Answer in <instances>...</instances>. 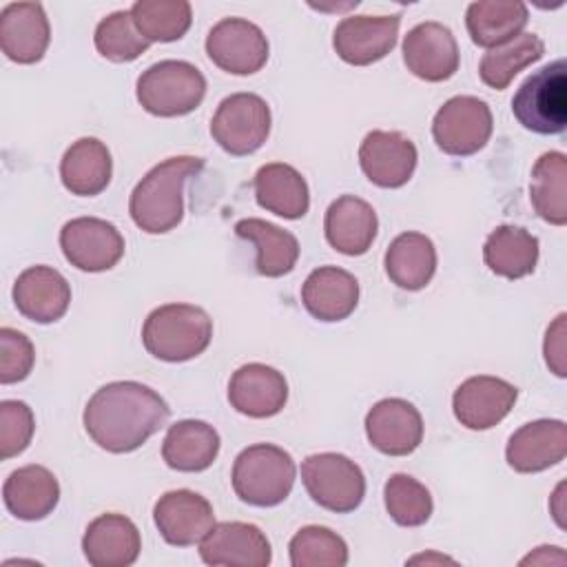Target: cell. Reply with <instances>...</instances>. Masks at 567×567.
<instances>
[{"instance_id":"6da1fadb","label":"cell","mask_w":567,"mask_h":567,"mask_svg":"<svg viewBox=\"0 0 567 567\" xmlns=\"http://www.w3.org/2000/svg\"><path fill=\"white\" fill-rule=\"evenodd\" d=\"M168 416V403L153 388L140 381H111L93 392L82 421L97 447L126 454L159 432Z\"/></svg>"},{"instance_id":"7a4b0ae2","label":"cell","mask_w":567,"mask_h":567,"mask_svg":"<svg viewBox=\"0 0 567 567\" xmlns=\"http://www.w3.org/2000/svg\"><path fill=\"white\" fill-rule=\"evenodd\" d=\"M202 168L204 159L195 155H175L155 164L131 193L128 213L133 224L148 235L177 228L184 217V186Z\"/></svg>"},{"instance_id":"3957f363","label":"cell","mask_w":567,"mask_h":567,"mask_svg":"<svg viewBox=\"0 0 567 567\" xmlns=\"http://www.w3.org/2000/svg\"><path fill=\"white\" fill-rule=\"evenodd\" d=\"M213 339V319L193 303H164L142 326V343L159 361L182 363L199 357Z\"/></svg>"},{"instance_id":"277c9868","label":"cell","mask_w":567,"mask_h":567,"mask_svg":"<svg viewBox=\"0 0 567 567\" xmlns=\"http://www.w3.org/2000/svg\"><path fill=\"white\" fill-rule=\"evenodd\" d=\"M295 478L297 465L292 456L272 443H255L241 450L230 472L235 494L252 507L284 503L292 492Z\"/></svg>"},{"instance_id":"5b68a950","label":"cell","mask_w":567,"mask_h":567,"mask_svg":"<svg viewBox=\"0 0 567 567\" xmlns=\"http://www.w3.org/2000/svg\"><path fill=\"white\" fill-rule=\"evenodd\" d=\"M142 109L157 117H179L193 113L206 95V78L184 60H162L151 64L135 84Z\"/></svg>"},{"instance_id":"8992f818","label":"cell","mask_w":567,"mask_h":567,"mask_svg":"<svg viewBox=\"0 0 567 567\" xmlns=\"http://www.w3.org/2000/svg\"><path fill=\"white\" fill-rule=\"evenodd\" d=\"M518 124L538 135H558L567 126V66L556 60L532 73L512 97Z\"/></svg>"},{"instance_id":"52a82bcc","label":"cell","mask_w":567,"mask_h":567,"mask_svg":"<svg viewBox=\"0 0 567 567\" xmlns=\"http://www.w3.org/2000/svg\"><path fill=\"white\" fill-rule=\"evenodd\" d=\"M301 481L308 496L334 514L354 512L365 496L361 467L339 452L310 454L301 463Z\"/></svg>"},{"instance_id":"ba28073f","label":"cell","mask_w":567,"mask_h":567,"mask_svg":"<svg viewBox=\"0 0 567 567\" xmlns=\"http://www.w3.org/2000/svg\"><path fill=\"white\" fill-rule=\"evenodd\" d=\"M210 135L228 155H250L270 135V106L257 93H233L219 102Z\"/></svg>"},{"instance_id":"9c48e42d","label":"cell","mask_w":567,"mask_h":567,"mask_svg":"<svg viewBox=\"0 0 567 567\" xmlns=\"http://www.w3.org/2000/svg\"><path fill=\"white\" fill-rule=\"evenodd\" d=\"M494 120L485 100L474 95L450 97L432 120L436 146L454 157L478 153L492 135Z\"/></svg>"},{"instance_id":"30bf717a","label":"cell","mask_w":567,"mask_h":567,"mask_svg":"<svg viewBox=\"0 0 567 567\" xmlns=\"http://www.w3.org/2000/svg\"><path fill=\"white\" fill-rule=\"evenodd\" d=\"M264 31L244 18H224L206 35V55L230 75H252L268 62Z\"/></svg>"},{"instance_id":"8fae6325","label":"cell","mask_w":567,"mask_h":567,"mask_svg":"<svg viewBox=\"0 0 567 567\" xmlns=\"http://www.w3.org/2000/svg\"><path fill=\"white\" fill-rule=\"evenodd\" d=\"M60 248L78 270L104 272L124 257V237L106 219L75 217L62 226Z\"/></svg>"},{"instance_id":"7c38bea8","label":"cell","mask_w":567,"mask_h":567,"mask_svg":"<svg viewBox=\"0 0 567 567\" xmlns=\"http://www.w3.org/2000/svg\"><path fill=\"white\" fill-rule=\"evenodd\" d=\"M518 388L501 377L476 374L465 379L452 396V410L456 421L474 432L498 425L514 408Z\"/></svg>"},{"instance_id":"4fadbf2b","label":"cell","mask_w":567,"mask_h":567,"mask_svg":"<svg viewBox=\"0 0 567 567\" xmlns=\"http://www.w3.org/2000/svg\"><path fill=\"white\" fill-rule=\"evenodd\" d=\"M399 27V16H348L337 24L332 47L343 62L368 66L396 47Z\"/></svg>"},{"instance_id":"5bb4252c","label":"cell","mask_w":567,"mask_h":567,"mask_svg":"<svg viewBox=\"0 0 567 567\" xmlns=\"http://www.w3.org/2000/svg\"><path fill=\"white\" fill-rule=\"evenodd\" d=\"M403 62L412 75L425 82L450 80L461 64L454 33L434 20L412 27L403 40Z\"/></svg>"},{"instance_id":"9a60e30c","label":"cell","mask_w":567,"mask_h":567,"mask_svg":"<svg viewBox=\"0 0 567 567\" xmlns=\"http://www.w3.org/2000/svg\"><path fill=\"white\" fill-rule=\"evenodd\" d=\"M153 520L168 545L190 547L213 529L215 512L206 496L193 489H171L157 498Z\"/></svg>"},{"instance_id":"2e32d148","label":"cell","mask_w":567,"mask_h":567,"mask_svg":"<svg viewBox=\"0 0 567 567\" xmlns=\"http://www.w3.org/2000/svg\"><path fill=\"white\" fill-rule=\"evenodd\" d=\"M199 556L206 565L226 567H268L272 560L270 540L266 534L241 520L215 523L199 540Z\"/></svg>"},{"instance_id":"e0dca14e","label":"cell","mask_w":567,"mask_h":567,"mask_svg":"<svg viewBox=\"0 0 567 567\" xmlns=\"http://www.w3.org/2000/svg\"><path fill=\"white\" fill-rule=\"evenodd\" d=\"M363 425L370 445L388 456H408L423 441L421 412L399 396L377 401L368 410Z\"/></svg>"},{"instance_id":"ac0fdd59","label":"cell","mask_w":567,"mask_h":567,"mask_svg":"<svg viewBox=\"0 0 567 567\" xmlns=\"http://www.w3.org/2000/svg\"><path fill=\"white\" fill-rule=\"evenodd\" d=\"M416 146L399 131H370L359 146L363 175L379 188H401L414 175Z\"/></svg>"},{"instance_id":"d6986e66","label":"cell","mask_w":567,"mask_h":567,"mask_svg":"<svg viewBox=\"0 0 567 567\" xmlns=\"http://www.w3.org/2000/svg\"><path fill=\"white\" fill-rule=\"evenodd\" d=\"M567 454V425L558 419H538L520 425L507 441L505 458L514 472L536 474L558 465Z\"/></svg>"},{"instance_id":"ffe728a7","label":"cell","mask_w":567,"mask_h":567,"mask_svg":"<svg viewBox=\"0 0 567 567\" xmlns=\"http://www.w3.org/2000/svg\"><path fill=\"white\" fill-rule=\"evenodd\" d=\"M49 42L51 27L40 2H11L0 11V49L11 62H40Z\"/></svg>"},{"instance_id":"44dd1931","label":"cell","mask_w":567,"mask_h":567,"mask_svg":"<svg viewBox=\"0 0 567 567\" xmlns=\"http://www.w3.org/2000/svg\"><path fill=\"white\" fill-rule=\"evenodd\" d=\"M11 295L18 312L35 323H53L62 319L71 303L69 281L51 266H31L22 270Z\"/></svg>"},{"instance_id":"7402d4cb","label":"cell","mask_w":567,"mask_h":567,"mask_svg":"<svg viewBox=\"0 0 567 567\" xmlns=\"http://www.w3.org/2000/svg\"><path fill=\"white\" fill-rule=\"evenodd\" d=\"M288 401L284 374L266 363H246L228 381V403L244 416L268 419L279 414Z\"/></svg>"},{"instance_id":"603a6c76","label":"cell","mask_w":567,"mask_h":567,"mask_svg":"<svg viewBox=\"0 0 567 567\" xmlns=\"http://www.w3.org/2000/svg\"><path fill=\"white\" fill-rule=\"evenodd\" d=\"M142 536L124 514H100L82 536V551L93 567H128L137 560Z\"/></svg>"},{"instance_id":"cb8c5ba5","label":"cell","mask_w":567,"mask_h":567,"mask_svg":"<svg viewBox=\"0 0 567 567\" xmlns=\"http://www.w3.org/2000/svg\"><path fill=\"white\" fill-rule=\"evenodd\" d=\"M301 303L319 321H343L359 303V281L339 266H319L301 286Z\"/></svg>"},{"instance_id":"d4e9b609","label":"cell","mask_w":567,"mask_h":567,"mask_svg":"<svg viewBox=\"0 0 567 567\" xmlns=\"http://www.w3.org/2000/svg\"><path fill=\"white\" fill-rule=\"evenodd\" d=\"M379 230V219L374 208L357 197L341 195L337 197L323 217V233L328 244L348 257H357L370 250Z\"/></svg>"},{"instance_id":"484cf974","label":"cell","mask_w":567,"mask_h":567,"mask_svg":"<svg viewBox=\"0 0 567 567\" xmlns=\"http://www.w3.org/2000/svg\"><path fill=\"white\" fill-rule=\"evenodd\" d=\"M2 501L16 518L42 520L55 509L60 485L53 472L44 465H24L13 470L4 481Z\"/></svg>"},{"instance_id":"4316f807","label":"cell","mask_w":567,"mask_h":567,"mask_svg":"<svg viewBox=\"0 0 567 567\" xmlns=\"http://www.w3.org/2000/svg\"><path fill=\"white\" fill-rule=\"evenodd\" d=\"M252 188L257 204L284 219H301L310 208L308 184L303 175L290 164H264L255 173Z\"/></svg>"},{"instance_id":"83f0119b","label":"cell","mask_w":567,"mask_h":567,"mask_svg":"<svg viewBox=\"0 0 567 567\" xmlns=\"http://www.w3.org/2000/svg\"><path fill=\"white\" fill-rule=\"evenodd\" d=\"M113 175L111 151L97 137L75 140L62 155L60 179L71 195L93 197L100 195Z\"/></svg>"},{"instance_id":"f1b7e54d","label":"cell","mask_w":567,"mask_h":567,"mask_svg":"<svg viewBox=\"0 0 567 567\" xmlns=\"http://www.w3.org/2000/svg\"><path fill=\"white\" fill-rule=\"evenodd\" d=\"M235 235L255 246V270L259 275L275 279L297 266L299 241L290 230L259 217H246L235 224Z\"/></svg>"},{"instance_id":"f546056e","label":"cell","mask_w":567,"mask_h":567,"mask_svg":"<svg viewBox=\"0 0 567 567\" xmlns=\"http://www.w3.org/2000/svg\"><path fill=\"white\" fill-rule=\"evenodd\" d=\"M219 454V434L213 425L197 419H184L168 427L162 443V458L177 472H204Z\"/></svg>"},{"instance_id":"4dcf8cb0","label":"cell","mask_w":567,"mask_h":567,"mask_svg":"<svg viewBox=\"0 0 567 567\" xmlns=\"http://www.w3.org/2000/svg\"><path fill=\"white\" fill-rule=\"evenodd\" d=\"M383 264L394 286L410 292L421 290L432 281L436 272L434 241L423 233H401L390 241Z\"/></svg>"},{"instance_id":"1f68e13d","label":"cell","mask_w":567,"mask_h":567,"mask_svg":"<svg viewBox=\"0 0 567 567\" xmlns=\"http://www.w3.org/2000/svg\"><path fill=\"white\" fill-rule=\"evenodd\" d=\"M527 20V7L512 0H478L465 11V27L472 42L487 51L520 35Z\"/></svg>"},{"instance_id":"d6a6232c","label":"cell","mask_w":567,"mask_h":567,"mask_svg":"<svg viewBox=\"0 0 567 567\" xmlns=\"http://www.w3.org/2000/svg\"><path fill=\"white\" fill-rule=\"evenodd\" d=\"M483 261L498 277H527L538 264V239L520 226H496L483 244Z\"/></svg>"},{"instance_id":"836d02e7","label":"cell","mask_w":567,"mask_h":567,"mask_svg":"<svg viewBox=\"0 0 567 567\" xmlns=\"http://www.w3.org/2000/svg\"><path fill=\"white\" fill-rule=\"evenodd\" d=\"M529 202L536 215L551 224H567V157L560 151L543 153L529 179Z\"/></svg>"},{"instance_id":"e575fe53","label":"cell","mask_w":567,"mask_h":567,"mask_svg":"<svg viewBox=\"0 0 567 567\" xmlns=\"http://www.w3.org/2000/svg\"><path fill=\"white\" fill-rule=\"evenodd\" d=\"M545 55V42L536 33H520L514 40L489 49L478 64V75L489 89L503 91L529 64Z\"/></svg>"},{"instance_id":"d590c367","label":"cell","mask_w":567,"mask_h":567,"mask_svg":"<svg viewBox=\"0 0 567 567\" xmlns=\"http://www.w3.org/2000/svg\"><path fill=\"white\" fill-rule=\"evenodd\" d=\"M131 16L148 42H175L186 35L193 22V9L186 0H137Z\"/></svg>"},{"instance_id":"8d00e7d4","label":"cell","mask_w":567,"mask_h":567,"mask_svg":"<svg viewBox=\"0 0 567 567\" xmlns=\"http://www.w3.org/2000/svg\"><path fill=\"white\" fill-rule=\"evenodd\" d=\"M292 567H343L348 565L346 540L323 525L301 527L288 543Z\"/></svg>"},{"instance_id":"74e56055","label":"cell","mask_w":567,"mask_h":567,"mask_svg":"<svg viewBox=\"0 0 567 567\" xmlns=\"http://www.w3.org/2000/svg\"><path fill=\"white\" fill-rule=\"evenodd\" d=\"M383 503L390 518L401 527L425 525L434 503L430 489L410 474H392L383 485Z\"/></svg>"},{"instance_id":"f35d334b","label":"cell","mask_w":567,"mask_h":567,"mask_svg":"<svg viewBox=\"0 0 567 567\" xmlns=\"http://www.w3.org/2000/svg\"><path fill=\"white\" fill-rule=\"evenodd\" d=\"M93 42L97 53L111 62H133L151 47L137 31L131 11H113L102 18L95 27Z\"/></svg>"},{"instance_id":"ab89813d","label":"cell","mask_w":567,"mask_h":567,"mask_svg":"<svg viewBox=\"0 0 567 567\" xmlns=\"http://www.w3.org/2000/svg\"><path fill=\"white\" fill-rule=\"evenodd\" d=\"M35 432V419L24 401L7 399L0 403V458L22 454Z\"/></svg>"},{"instance_id":"60d3db41","label":"cell","mask_w":567,"mask_h":567,"mask_svg":"<svg viewBox=\"0 0 567 567\" xmlns=\"http://www.w3.org/2000/svg\"><path fill=\"white\" fill-rule=\"evenodd\" d=\"M35 363V348L27 334L13 328H0V383L24 381Z\"/></svg>"},{"instance_id":"b9f144b4","label":"cell","mask_w":567,"mask_h":567,"mask_svg":"<svg viewBox=\"0 0 567 567\" xmlns=\"http://www.w3.org/2000/svg\"><path fill=\"white\" fill-rule=\"evenodd\" d=\"M565 319L567 315L560 312L554 323L547 328L545 334V343H543V354H545V363L547 368L556 374V377H567V365H565V354H567V330H565Z\"/></svg>"},{"instance_id":"7bdbcfd3","label":"cell","mask_w":567,"mask_h":567,"mask_svg":"<svg viewBox=\"0 0 567 567\" xmlns=\"http://www.w3.org/2000/svg\"><path fill=\"white\" fill-rule=\"evenodd\" d=\"M563 489H565V483H560L558 487H556V492H554V496H551V501H554V505H551V512H554V518H556V523L560 525V527H565V523H563V507H560V501H563Z\"/></svg>"},{"instance_id":"ee69618b","label":"cell","mask_w":567,"mask_h":567,"mask_svg":"<svg viewBox=\"0 0 567 567\" xmlns=\"http://www.w3.org/2000/svg\"><path fill=\"white\" fill-rule=\"evenodd\" d=\"M432 560H436V563H454L452 558H447V556H434V554H421V556H414V558H410L408 563H432Z\"/></svg>"}]
</instances>
